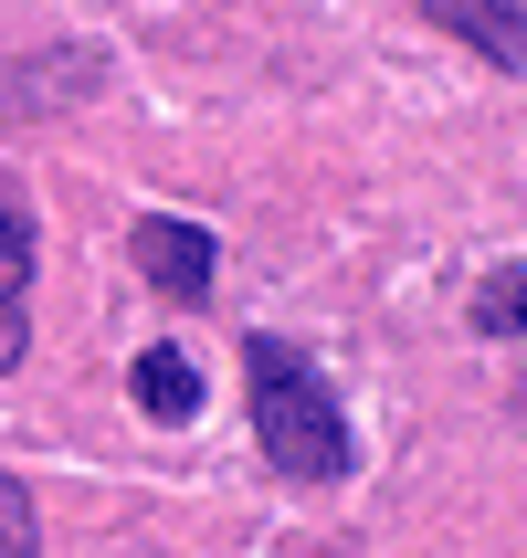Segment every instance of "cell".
I'll list each match as a JSON object with an SVG mask.
<instances>
[{
  "label": "cell",
  "mask_w": 527,
  "mask_h": 558,
  "mask_svg": "<svg viewBox=\"0 0 527 558\" xmlns=\"http://www.w3.org/2000/svg\"><path fill=\"white\" fill-rule=\"evenodd\" d=\"M0 558H32V496L0 474Z\"/></svg>",
  "instance_id": "7"
},
{
  "label": "cell",
  "mask_w": 527,
  "mask_h": 558,
  "mask_svg": "<svg viewBox=\"0 0 527 558\" xmlns=\"http://www.w3.org/2000/svg\"><path fill=\"white\" fill-rule=\"evenodd\" d=\"M127 253H137L148 295H180V306H201L212 275H221V243L201 232V221H180V211H148L137 232H127Z\"/></svg>",
  "instance_id": "2"
},
{
  "label": "cell",
  "mask_w": 527,
  "mask_h": 558,
  "mask_svg": "<svg viewBox=\"0 0 527 558\" xmlns=\"http://www.w3.org/2000/svg\"><path fill=\"white\" fill-rule=\"evenodd\" d=\"M22 348H32V211L0 180V379L22 369Z\"/></svg>",
  "instance_id": "3"
},
{
  "label": "cell",
  "mask_w": 527,
  "mask_h": 558,
  "mask_svg": "<svg viewBox=\"0 0 527 558\" xmlns=\"http://www.w3.org/2000/svg\"><path fill=\"white\" fill-rule=\"evenodd\" d=\"M475 327L486 338H527V264H496V275L475 284Z\"/></svg>",
  "instance_id": "6"
},
{
  "label": "cell",
  "mask_w": 527,
  "mask_h": 558,
  "mask_svg": "<svg viewBox=\"0 0 527 558\" xmlns=\"http://www.w3.org/2000/svg\"><path fill=\"white\" fill-rule=\"evenodd\" d=\"M137 411L148 422H201V369H190V348H137Z\"/></svg>",
  "instance_id": "5"
},
{
  "label": "cell",
  "mask_w": 527,
  "mask_h": 558,
  "mask_svg": "<svg viewBox=\"0 0 527 558\" xmlns=\"http://www.w3.org/2000/svg\"><path fill=\"white\" fill-rule=\"evenodd\" d=\"M253 442L285 485H338L348 474V411L327 390V369L275 338H253Z\"/></svg>",
  "instance_id": "1"
},
{
  "label": "cell",
  "mask_w": 527,
  "mask_h": 558,
  "mask_svg": "<svg viewBox=\"0 0 527 558\" xmlns=\"http://www.w3.org/2000/svg\"><path fill=\"white\" fill-rule=\"evenodd\" d=\"M454 43H475V53L496 63V74H527V0H422Z\"/></svg>",
  "instance_id": "4"
}]
</instances>
